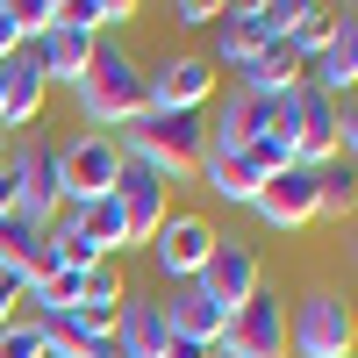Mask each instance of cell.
Masks as SVG:
<instances>
[{"instance_id":"6da1fadb","label":"cell","mask_w":358,"mask_h":358,"mask_svg":"<svg viewBox=\"0 0 358 358\" xmlns=\"http://www.w3.org/2000/svg\"><path fill=\"white\" fill-rule=\"evenodd\" d=\"M115 151L136 158L143 172H158L165 187L201 172V151H208V122L201 115H136L129 129H115Z\"/></svg>"},{"instance_id":"7a4b0ae2","label":"cell","mask_w":358,"mask_h":358,"mask_svg":"<svg viewBox=\"0 0 358 358\" xmlns=\"http://www.w3.org/2000/svg\"><path fill=\"white\" fill-rule=\"evenodd\" d=\"M79 108H86V122H94L101 136L108 129H129L136 115H151V101H143V65L122 43H101L94 50V65H86V79H79Z\"/></svg>"},{"instance_id":"3957f363","label":"cell","mask_w":358,"mask_h":358,"mask_svg":"<svg viewBox=\"0 0 358 358\" xmlns=\"http://www.w3.org/2000/svg\"><path fill=\"white\" fill-rule=\"evenodd\" d=\"M287 165H294V151H287V143H273V136L244 143V151H201V179H208V194L229 201V208H251L258 187H265L273 172H287Z\"/></svg>"},{"instance_id":"277c9868","label":"cell","mask_w":358,"mask_h":358,"mask_svg":"<svg viewBox=\"0 0 358 358\" xmlns=\"http://www.w3.org/2000/svg\"><path fill=\"white\" fill-rule=\"evenodd\" d=\"M294 8H301V0H294ZM294 8H287V0H251V8H222V15H215V57H222L229 72L258 65V57L287 36Z\"/></svg>"},{"instance_id":"5b68a950","label":"cell","mask_w":358,"mask_h":358,"mask_svg":"<svg viewBox=\"0 0 358 358\" xmlns=\"http://www.w3.org/2000/svg\"><path fill=\"white\" fill-rule=\"evenodd\" d=\"M8 187H15V215L22 222H36V229H50L57 222V151L50 143H36V136H22L15 151H8Z\"/></svg>"},{"instance_id":"8992f818","label":"cell","mask_w":358,"mask_h":358,"mask_svg":"<svg viewBox=\"0 0 358 358\" xmlns=\"http://www.w3.org/2000/svg\"><path fill=\"white\" fill-rule=\"evenodd\" d=\"M287 344H294V358H351V344H358L351 301L344 294H308L287 322Z\"/></svg>"},{"instance_id":"52a82bcc","label":"cell","mask_w":358,"mask_h":358,"mask_svg":"<svg viewBox=\"0 0 358 358\" xmlns=\"http://www.w3.org/2000/svg\"><path fill=\"white\" fill-rule=\"evenodd\" d=\"M115 172H122V151H115V136L79 129L65 151H57V194L79 208V201H94V194H115Z\"/></svg>"},{"instance_id":"ba28073f","label":"cell","mask_w":358,"mask_h":358,"mask_svg":"<svg viewBox=\"0 0 358 358\" xmlns=\"http://www.w3.org/2000/svg\"><path fill=\"white\" fill-rule=\"evenodd\" d=\"M215 94V65L201 50H172L158 72H143V101L151 115H201V101Z\"/></svg>"},{"instance_id":"9c48e42d","label":"cell","mask_w":358,"mask_h":358,"mask_svg":"<svg viewBox=\"0 0 358 358\" xmlns=\"http://www.w3.org/2000/svg\"><path fill=\"white\" fill-rule=\"evenodd\" d=\"M215 244H222V236H215L208 215H165L158 236H151V258H158V273H165L172 287H187V280H201V265H208Z\"/></svg>"},{"instance_id":"30bf717a","label":"cell","mask_w":358,"mask_h":358,"mask_svg":"<svg viewBox=\"0 0 358 358\" xmlns=\"http://www.w3.org/2000/svg\"><path fill=\"white\" fill-rule=\"evenodd\" d=\"M222 351H236V358H287V301L258 287L251 301L229 315V330H222Z\"/></svg>"},{"instance_id":"8fae6325","label":"cell","mask_w":358,"mask_h":358,"mask_svg":"<svg viewBox=\"0 0 358 358\" xmlns=\"http://www.w3.org/2000/svg\"><path fill=\"white\" fill-rule=\"evenodd\" d=\"M115 201H122V251L129 244H151L158 222L172 215V208H165V179L143 172L136 158H122V172H115Z\"/></svg>"},{"instance_id":"7c38bea8","label":"cell","mask_w":358,"mask_h":358,"mask_svg":"<svg viewBox=\"0 0 358 358\" xmlns=\"http://www.w3.org/2000/svg\"><path fill=\"white\" fill-rule=\"evenodd\" d=\"M301 86H315V94H330V101H351V86H358V15L351 8H337V29H330V43L308 57Z\"/></svg>"},{"instance_id":"4fadbf2b","label":"cell","mask_w":358,"mask_h":358,"mask_svg":"<svg viewBox=\"0 0 358 358\" xmlns=\"http://www.w3.org/2000/svg\"><path fill=\"white\" fill-rule=\"evenodd\" d=\"M201 287H208V301H215L222 315H236V308L258 294V258H251V244L222 236V244L208 251V265H201Z\"/></svg>"},{"instance_id":"5bb4252c","label":"cell","mask_w":358,"mask_h":358,"mask_svg":"<svg viewBox=\"0 0 358 358\" xmlns=\"http://www.w3.org/2000/svg\"><path fill=\"white\" fill-rule=\"evenodd\" d=\"M258 222L265 229H301V222H315V172L308 165H287V172H273L258 187Z\"/></svg>"},{"instance_id":"9a60e30c","label":"cell","mask_w":358,"mask_h":358,"mask_svg":"<svg viewBox=\"0 0 358 358\" xmlns=\"http://www.w3.org/2000/svg\"><path fill=\"white\" fill-rule=\"evenodd\" d=\"M158 308H165V337H187V344H201V351H215L222 330H229V315L208 301V287H201V280L172 287V301H158Z\"/></svg>"},{"instance_id":"2e32d148","label":"cell","mask_w":358,"mask_h":358,"mask_svg":"<svg viewBox=\"0 0 358 358\" xmlns=\"http://www.w3.org/2000/svg\"><path fill=\"white\" fill-rule=\"evenodd\" d=\"M265 108H273V94H251V86L229 79L222 115L208 122V151H244V143H258L265 136Z\"/></svg>"},{"instance_id":"e0dca14e","label":"cell","mask_w":358,"mask_h":358,"mask_svg":"<svg viewBox=\"0 0 358 358\" xmlns=\"http://www.w3.org/2000/svg\"><path fill=\"white\" fill-rule=\"evenodd\" d=\"M94 36H79V29H65V22H57L50 29V36H36V43H29V57H36V72H43V86L50 79H65V86H79L86 79V65H94Z\"/></svg>"},{"instance_id":"ac0fdd59","label":"cell","mask_w":358,"mask_h":358,"mask_svg":"<svg viewBox=\"0 0 358 358\" xmlns=\"http://www.w3.org/2000/svg\"><path fill=\"white\" fill-rule=\"evenodd\" d=\"M165 308L143 301V294H122V315H115V351L122 358H165Z\"/></svg>"},{"instance_id":"d6986e66","label":"cell","mask_w":358,"mask_h":358,"mask_svg":"<svg viewBox=\"0 0 358 358\" xmlns=\"http://www.w3.org/2000/svg\"><path fill=\"white\" fill-rule=\"evenodd\" d=\"M43 94H50V86H43V72H36V57H8V94H0V136H8V129H29V122H36V115H43Z\"/></svg>"},{"instance_id":"ffe728a7","label":"cell","mask_w":358,"mask_h":358,"mask_svg":"<svg viewBox=\"0 0 358 358\" xmlns=\"http://www.w3.org/2000/svg\"><path fill=\"white\" fill-rule=\"evenodd\" d=\"M301 57H294L287 43H273V50H265L258 57V65H244V72H236V86H251V94H294V86H301Z\"/></svg>"},{"instance_id":"44dd1931","label":"cell","mask_w":358,"mask_h":358,"mask_svg":"<svg viewBox=\"0 0 358 358\" xmlns=\"http://www.w3.org/2000/svg\"><path fill=\"white\" fill-rule=\"evenodd\" d=\"M330 29H337V8H322V0H301L280 43H287V50H294V57H301V65H308V57H315L322 43H330Z\"/></svg>"},{"instance_id":"7402d4cb","label":"cell","mask_w":358,"mask_h":358,"mask_svg":"<svg viewBox=\"0 0 358 358\" xmlns=\"http://www.w3.org/2000/svg\"><path fill=\"white\" fill-rule=\"evenodd\" d=\"M129 15H136L129 0H57V22H65V29H79V36H94V43H101V29L129 22Z\"/></svg>"},{"instance_id":"603a6c76","label":"cell","mask_w":358,"mask_h":358,"mask_svg":"<svg viewBox=\"0 0 358 358\" xmlns=\"http://www.w3.org/2000/svg\"><path fill=\"white\" fill-rule=\"evenodd\" d=\"M351 165H322L315 172V215H351Z\"/></svg>"},{"instance_id":"cb8c5ba5","label":"cell","mask_w":358,"mask_h":358,"mask_svg":"<svg viewBox=\"0 0 358 358\" xmlns=\"http://www.w3.org/2000/svg\"><path fill=\"white\" fill-rule=\"evenodd\" d=\"M8 22L22 29V43H36L57 29V0H8Z\"/></svg>"},{"instance_id":"d4e9b609","label":"cell","mask_w":358,"mask_h":358,"mask_svg":"<svg viewBox=\"0 0 358 358\" xmlns=\"http://www.w3.org/2000/svg\"><path fill=\"white\" fill-rule=\"evenodd\" d=\"M0 358H43V330H36V322H8V330H0Z\"/></svg>"},{"instance_id":"484cf974","label":"cell","mask_w":358,"mask_h":358,"mask_svg":"<svg viewBox=\"0 0 358 358\" xmlns=\"http://www.w3.org/2000/svg\"><path fill=\"white\" fill-rule=\"evenodd\" d=\"M79 301H101V308H122V280H115V265H94L86 273V294Z\"/></svg>"},{"instance_id":"4316f807","label":"cell","mask_w":358,"mask_h":358,"mask_svg":"<svg viewBox=\"0 0 358 358\" xmlns=\"http://www.w3.org/2000/svg\"><path fill=\"white\" fill-rule=\"evenodd\" d=\"M22 294H29V280H22V273H8V265H0V330H8V322H15Z\"/></svg>"},{"instance_id":"83f0119b","label":"cell","mask_w":358,"mask_h":358,"mask_svg":"<svg viewBox=\"0 0 358 358\" xmlns=\"http://www.w3.org/2000/svg\"><path fill=\"white\" fill-rule=\"evenodd\" d=\"M215 15H222L215 0H179V8H172V22H179V29H208Z\"/></svg>"},{"instance_id":"f1b7e54d","label":"cell","mask_w":358,"mask_h":358,"mask_svg":"<svg viewBox=\"0 0 358 358\" xmlns=\"http://www.w3.org/2000/svg\"><path fill=\"white\" fill-rule=\"evenodd\" d=\"M29 43H22V29L8 22V0H0V65H8V57H22Z\"/></svg>"},{"instance_id":"f546056e","label":"cell","mask_w":358,"mask_h":358,"mask_svg":"<svg viewBox=\"0 0 358 358\" xmlns=\"http://www.w3.org/2000/svg\"><path fill=\"white\" fill-rule=\"evenodd\" d=\"M165 358H215V351H201V344H187V337H172V344H165Z\"/></svg>"},{"instance_id":"4dcf8cb0","label":"cell","mask_w":358,"mask_h":358,"mask_svg":"<svg viewBox=\"0 0 358 358\" xmlns=\"http://www.w3.org/2000/svg\"><path fill=\"white\" fill-rule=\"evenodd\" d=\"M0 172H8V136H0Z\"/></svg>"},{"instance_id":"1f68e13d","label":"cell","mask_w":358,"mask_h":358,"mask_svg":"<svg viewBox=\"0 0 358 358\" xmlns=\"http://www.w3.org/2000/svg\"><path fill=\"white\" fill-rule=\"evenodd\" d=\"M215 358H236V351H222V344H215Z\"/></svg>"}]
</instances>
